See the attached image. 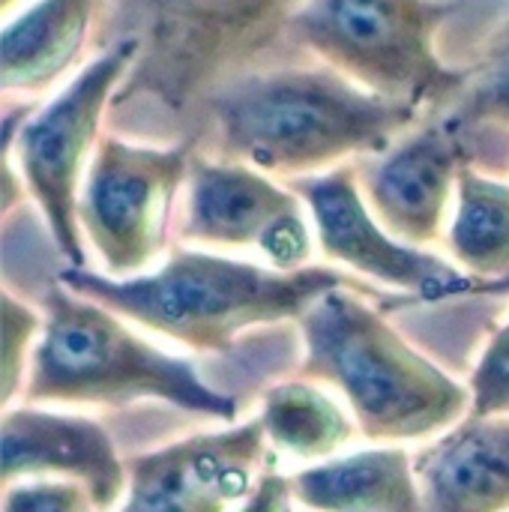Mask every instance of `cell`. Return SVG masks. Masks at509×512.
<instances>
[{"label":"cell","instance_id":"obj_1","mask_svg":"<svg viewBox=\"0 0 509 512\" xmlns=\"http://www.w3.org/2000/svg\"><path fill=\"white\" fill-rule=\"evenodd\" d=\"M312 0H102L90 48L135 42L105 132L180 144L234 84L300 60L291 27Z\"/></svg>","mask_w":509,"mask_h":512},{"label":"cell","instance_id":"obj_2","mask_svg":"<svg viewBox=\"0 0 509 512\" xmlns=\"http://www.w3.org/2000/svg\"><path fill=\"white\" fill-rule=\"evenodd\" d=\"M426 123L342 72L300 57L225 90L204 114L198 150L252 165L270 177L300 180L381 156Z\"/></svg>","mask_w":509,"mask_h":512},{"label":"cell","instance_id":"obj_3","mask_svg":"<svg viewBox=\"0 0 509 512\" xmlns=\"http://www.w3.org/2000/svg\"><path fill=\"white\" fill-rule=\"evenodd\" d=\"M57 282L192 351H228L246 330L300 321L324 294L348 285L327 267L282 273L204 249H171L162 267L132 279L63 267Z\"/></svg>","mask_w":509,"mask_h":512},{"label":"cell","instance_id":"obj_4","mask_svg":"<svg viewBox=\"0 0 509 512\" xmlns=\"http://www.w3.org/2000/svg\"><path fill=\"white\" fill-rule=\"evenodd\" d=\"M297 324L300 378L339 390L363 438L423 441L450 432L471 411V387L453 381L348 288L324 294Z\"/></svg>","mask_w":509,"mask_h":512},{"label":"cell","instance_id":"obj_5","mask_svg":"<svg viewBox=\"0 0 509 512\" xmlns=\"http://www.w3.org/2000/svg\"><path fill=\"white\" fill-rule=\"evenodd\" d=\"M168 402L180 411L234 420L237 402L213 390L192 360L165 354L132 333L108 306L51 285L45 327L30 354L27 405H105Z\"/></svg>","mask_w":509,"mask_h":512},{"label":"cell","instance_id":"obj_6","mask_svg":"<svg viewBox=\"0 0 509 512\" xmlns=\"http://www.w3.org/2000/svg\"><path fill=\"white\" fill-rule=\"evenodd\" d=\"M456 9L459 0H312L291 27V48L432 120L456 87L441 57Z\"/></svg>","mask_w":509,"mask_h":512},{"label":"cell","instance_id":"obj_7","mask_svg":"<svg viewBox=\"0 0 509 512\" xmlns=\"http://www.w3.org/2000/svg\"><path fill=\"white\" fill-rule=\"evenodd\" d=\"M132 54L135 42H117L87 60L48 102H3V153H18V174L69 267L87 261L78 222L81 171L105 135V114Z\"/></svg>","mask_w":509,"mask_h":512},{"label":"cell","instance_id":"obj_8","mask_svg":"<svg viewBox=\"0 0 509 512\" xmlns=\"http://www.w3.org/2000/svg\"><path fill=\"white\" fill-rule=\"evenodd\" d=\"M195 150V138L180 144H144L114 132L99 138L78 198V222L105 276H141L168 249L174 201Z\"/></svg>","mask_w":509,"mask_h":512},{"label":"cell","instance_id":"obj_9","mask_svg":"<svg viewBox=\"0 0 509 512\" xmlns=\"http://www.w3.org/2000/svg\"><path fill=\"white\" fill-rule=\"evenodd\" d=\"M441 57L456 87L441 120L465 147L471 168L509 171V0H459L444 24Z\"/></svg>","mask_w":509,"mask_h":512},{"label":"cell","instance_id":"obj_10","mask_svg":"<svg viewBox=\"0 0 509 512\" xmlns=\"http://www.w3.org/2000/svg\"><path fill=\"white\" fill-rule=\"evenodd\" d=\"M288 186L309 204L318 243L330 261H339L384 285L411 291L423 300L468 294V273H459L432 252L396 240L378 222L360 189L357 165L288 180Z\"/></svg>","mask_w":509,"mask_h":512},{"label":"cell","instance_id":"obj_11","mask_svg":"<svg viewBox=\"0 0 509 512\" xmlns=\"http://www.w3.org/2000/svg\"><path fill=\"white\" fill-rule=\"evenodd\" d=\"M264 459L261 417L174 441L126 462L129 489L117 512H231L252 495Z\"/></svg>","mask_w":509,"mask_h":512},{"label":"cell","instance_id":"obj_12","mask_svg":"<svg viewBox=\"0 0 509 512\" xmlns=\"http://www.w3.org/2000/svg\"><path fill=\"white\" fill-rule=\"evenodd\" d=\"M465 165L471 162L459 138L441 120H426L360 165L357 180L378 222L396 240L423 249L441 240Z\"/></svg>","mask_w":509,"mask_h":512},{"label":"cell","instance_id":"obj_13","mask_svg":"<svg viewBox=\"0 0 509 512\" xmlns=\"http://www.w3.org/2000/svg\"><path fill=\"white\" fill-rule=\"evenodd\" d=\"M0 456L3 486L24 477H63L81 483L99 512L114 510L129 489L126 462L96 420L21 405L3 414Z\"/></svg>","mask_w":509,"mask_h":512},{"label":"cell","instance_id":"obj_14","mask_svg":"<svg viewBox=\"0 0 509 512\" xmlns=\"http://www.w3.org/2000/svg\"><path fill=\"white\" fill-rule=\"evenodd\" d=\"M303 213V198L270 174L195 150L177 237L210 249H264L270 234Z\"/></svg>","mask_w":509,"mask_h":512},{"label":"cell","instance_id":"obj_15","mask_svg":"<svg viewBox=\"0 0 509 512\" xmlns=\"http://www.w3.org/2000/svg\"><path fill=\"white\" fill-rule=\"evenodd\" d=\"M423 512H509V417H465L414 459Z\"/></svg>","mask_w":509,"mask_h":512},{"label":"cell","instance_id":"obj_16","mask_svg":"<svg viewBox=\"0 0 509 512\" xmlns=\"http://www.w3.org/2000/svg\"><path fill=\"white\" fill-rule=\"evenodd\" d=\"M102 0H36L3 27L0 84L9 102H42L93 39Z\"/></svg>","mask_w":509,"mask_h":512},{"label":"cell","instance_id":"obj_17","mask_svg":"<svg viewBox=\"0 0 509 512\" xmlns=\"http://www.w3.org/2000/svg\"><path fill=\"white\" fill-rule=\"evenodd\" d=\"M294 498L315 512H423L414 459L402 447L318 462L291 477Z\"/></svg>","mask_w":509,"mask_h":512},{"label":"cell","instance_id":"obj_18","mask_svg":"<svg viewBox=\"0 0 509 512\" xmlns=\"http://www.w3.org/2000/svg\"><path fill=\"white\" fill-rule=\"evenodd\" d=\"M258 417L267 441L303 462H330L360 432L354 414L306 378L270 387Z\"/></svg>","mask_w":509,"mask_h":512},{"label":"cell","instance_id":"obj_19","mask_svg":"<svg viewBox=\"0 0 509 512\" xmlns=\"http://www.w3.org/2000/svg\"><path fill=\"white\" fill-rule=\"evenodd\" d=\"M453 261L480 282L509 276V183L471 165L459 174L456 213L447 231Z\"/></svg>","mask_w":509,"mask_h":512},{"label":"cell","instance_id":"obj_20","mask_svg":"<svg viewBox=\"0 0 509 512\" xmlns=\"http://www.w3.org/2000/svg\"><path fill=\"white\" fill-rule=\"evenodd\" d=\"M0 336H3V405L12 402V396L21 390V375L27 366V354H33L45 318L30 309L27 303L15 300L9 291H3L0 300Z\"/></svg>","mask_w":509,"mask_h":512},{"label":"cell","instance_id":"obj_21","mask_svg":"<svg viewBox=\"0 0 509 512\" xmlns=\"http://www.w3.org/2000/svg\"><path fill=\"white\" fill-rule=\"evenodd\" d=\"M468 387L474 417H509V321L492 333Z\"/></svg>","mask_w":509,"mask_h":512},{"label":"cell","instance_id":"obj_22","mask_svg":"<svg viewBox=\"0 0 509 512\" xmlns=\"http://www.w3.org/2000/svg\"><path fill=\"white\" fill-rule=\"evenodd\" d=\"M3 512H99L93 495L72 480H39L6 486Z\"/></svg>","mask_w":509,"mask_h":512},{"label":"cell","instance_id":"obj_23","mask_svg":"<svg viewBox=\"0 0 509 512\" xmlns=\"http://www.w3.org/2000/svg\"><path fill=\"white\" fill-rule=\"evenodd\" d=\"M294 486L291 477L267 471L258 477L252 495L237 507V512H294Z\"/></svg>","mask_w":509,"mask_h":512},{"label":"cell","instance_id":"obj_24","mask_svg":"<svg viewBox=\"0 0 509 512\" xmlns=\"http://www.w3.org/2000/svg\"><path fill=\"white\" fill-rule=\"evenodd\" d=\"M468 294H477V297H507L509 276H504V279H489V282L471 279V285H468Z\"/></svg>","mask_w":509,"mask_h":512},{"label":"cell","instance_id":"obj_25","mask_svg":"<svg viewBox=\"0 0 509 512\" xmlns=\"http://www.w3.org/2000/svg\"><path fill=\"white\" fill-rule=\"evenodd\" d=\"M15 3H18V0H3V12H9V9H12Z\"/></svg>","mask_w":509,"mask_h":512}]
</instances>
